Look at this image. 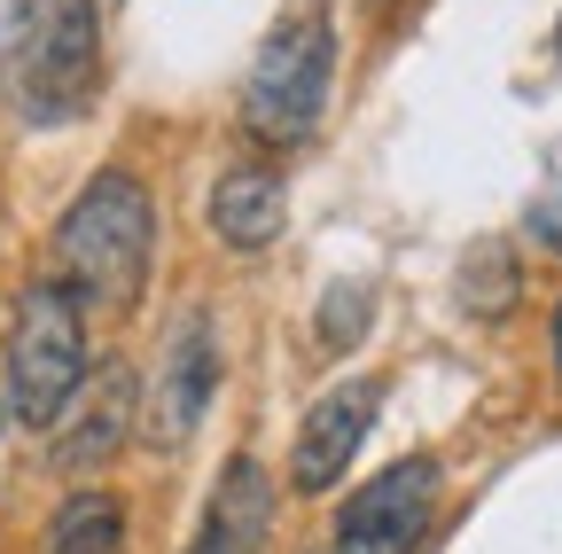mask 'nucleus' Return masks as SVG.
Segmentation results:
<instances>
[{"mask_svg":"<svg viewBox=\"0 0 562 554\" xmlns=\"http://www.w3.org/2000/svg\"><path fill=\"white\" fill-rule=\"evenodd\" d=\"M461 305H469V313H508V305H516L508 250H469V265H461Z\"/></svg>","mask_w":562,"mask_h":554,"instance_id":"13","label":"nucleus"},{"mask_svg":"<svg viewBox=\"0 0 562 554\" xmlns=\"http://www.w3.org/2000/svg\"><path fill=\"white\" fill-rule=\"evenodd\" d=\"M87 383V320H79V297H70L63 282H32L9 313V375H0V391H9V414L32 430H55L70 398H79Z\"/></svg>","mask_w":562,"mask_h":554,"instance_id":"3","label":"nucleus"},{"mask_svg":"<svg viewBox=\"0 0 562 554\" xmlns=\"http://www.w3.org/2000/svg\"><path fill=\"white\" fill-rule=\"evenodd\" d=\"M157 212L133 172H94L55 227V282L79 305H133L149 282Z\"/></svg>","mask_w":562,"mask_h":554,"instance_id":"2","label":"nucleus"},{"mask_svg":"<svg viewBox=\"0 0 562 554\" xmlns=\"http://www.w3.org/2000/svg\"><path fill=\"white\" fill-rule=\"evenodd\" d=\"M438 484L446 476H438L430 453L391 461L383 476H368L336 516V554H414L430 516H438Z\"/></svg>","mask_w":562,"mask_h":554,"instance_id":"5","label":"nucleus"},{"mask_svg":"<svg viewBox=\"0 0 562 554\" xmlns=\"http://www.w3.org/2000/svg\"><path fill=\"white\" fill-rule=\"evenodd\" d=\"M328 79H336V32L321 16L281 24L258 47L250 79H243V125L258 133V142H273V149L313 142V125L328 110Z\"/></svg>","mask_w":562,"mask_h":554,"instance_id":"4","label":"nucleus"},{"mask_svg":"<svg viewBox=\"0 0 562 554\" xmlns=\"http://www.w3.org/2000/svg\"><path fill=\"white\" fill-rule=\"evenodd\" d=\"M375 406H383V383H368V375L321 391V406L305 414V430H297V453H290L297 493H328V484L351 468V453H360L368 430H375Z\"/></svg>","mask_w":562,"mask_h":554,"instance_id":"6","label":"nucleus"},{"mask_svg":"<svg viewBox=\"0 0 562 554\" xmlns=\"http://www.w3.org/2000/svg\"><path fill=\"white\" fill-rule=\"evenodd\" d=\"M258 539H266V476H258V461H227L188 554H258Z\"/></svg>","mask_w":562,"mask_h":554,"instance_id":"9","label":"nucleus"},{"mask_svg":"<svg viewBox=\"0 0 562 554\" xmlns=\"http://www.w3.org/2000/svg\"><path fill=\"white\" fill-rule=\"evenodd\" d=\"M211 391H220V343H211V320H180L172 336V352H165V375H157V414H149V438L157 445H180L195 422H203V406Z\"/></svg>","mask_w":562,"mask_h":554,"instance_id":"8","label":"nucleus"},{"mask_svg":"<svg viewBox=\"0 0 562 554\" xmlns=\"http://www.w3.org/2000/svg\"><path fill=\"white\" fill-rule=\"evenodd\" d=\"M554 368H562V313H554Z\"/></svg>","mask_w":562,"mask_h":554,"instance_id":"15","label":"nucleus"},{"mask_svg":"<svg viewBox=\"0 0 562 554\" xmlns=\"http://www.w3.org/2000/svg\"><path fill=\"white\" fill-rule=\"evenodd\" d=\"M0 414H9V391H0Z\"/></svg>","mask_w":562,"mask_h":554,"instance_id":"16","label":"nucleus"},{"mask_svg":"<svg viewBox=\"0 0 562 554\" xmlns=\"http://www.w3.org/2000/svg\"><path fill=\"white\" fill-rule=\"evenodd\" d=\"M531 227H539V235L562 250V203H539V219H531Z\"/></svg>","mask_w":562,"mask_h":554,"instance_id":"14","label":"nucleus"},{"mask_svg":"<svg viewBox=\"0 0 562 554\" xmlns=\"http://www.w3.org/2000/svg\"><path fill=\"white\" fill-rule=\"evenodd\" d=\"M368 282H336L328 297H321V313H313V328H321V343H328V352H351V343H360L368 336Z\"/></svg>","mask_w":562,"mask_h":554,"instance_id":"12","label":"nucleus"},{"mask_svg":"<svg viewBox=\"0 0 562 554\" xmlns=\"http://www.w3.org/2000/svg\"><path fill=\"white\" fill-rule=\"evenodd\" d=\"M102 87L94 0H9L0 16V94L32 125L79 117Z\"/></svg>","mask_w":562,"mask_h":554,"instance_id":"1","label":"nucleus"},{"mask_svg":"<svg viewBox=\"0 0 562 554\" xmlns=\"http://www.w3.org/2000/svg\"><path fill=\"white\" fill-rule=\"evenodd\" d=\"M554 47H562V32H554Z\"/></svg>","mask_w":562,"mask_h":554,"instance_id":"17","label":"nucleus"},{"mask_svg":"<svg viewBox=\"0 0 562 554\" xmlns=\"http://www.w3.org/2000/svg\"><path fill=\"white\" fill-rule=\"evenodd\" d=\"M281 219H290V203H281V180L266 165H235L220 188H211V227H220V242H235V250H266L281 235Z\"/></svg>","mask_w":562,"mask_h":554,"instance_id":"10","label":"nucleus"},{"mask_svg":"<svg viewBox=\"0 0 562 554\" xmlns=\"http://www.w3.org/2000/svg\"><path fill=\"white\" fill-rule=\"evenodd\" d=\"M133 406H140V391H133L125 368L87 375L79 398H70V414L55 422V461H63V468H102V461L133 438Z\"/></svg>","mask_w":562,"mask_h":554,"instance_id":"7","label":"nucleus"},{"mask_svg":"<svg viewBox=\"0 0 562 554\" xmlns=\"http://www.w3.org/2000/svg\"><path fill=\"white\" fill-rule=\"evenodd\" d=\"M47 554H125V508L110 493H70L47 523Z\"/></svg>","mask_w":562,"mask_h":554,"instance_id":"11","label":"nucleus"}]
</instances>
